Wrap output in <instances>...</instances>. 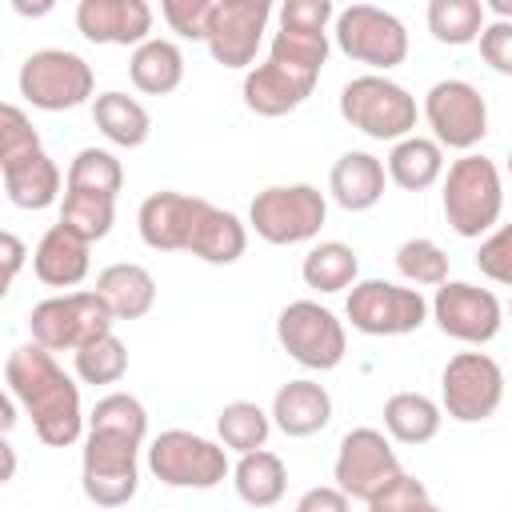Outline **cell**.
<instances>
[{
    "label": "cell",
    "instance_id": "obj_2",
    "mask_svg": "<svg viewBox=\"0 0 512 512\" xmlns=\"http://www.w3.org/2000/svg\"><path fill=\"white\" fill-rule=\"evenodd\" d=\"M136 228L152 252H192L204 264H236L248 248V224L236 212L172 188L140 204Z\"/></svg>",
    "mask_w": 512,
    "mask_h": 512
},
{
    "label": "cell",
    "instance_id": "obj_27",
    "mask_svg": "<svg viewBox=\"0 0 512 512\" xmlns=\"http://www.w3.org/2000/svg\"><path fill=\"white\" fill-rule=\"evenodd\" d=\"M388 180L404 192H424L444 176V148L432 136H404L388 152Z\"/></svg>",
    "mask_w": 512,
    "mask_h": 512
},
{
    "label": "cell",
    "instance_id": "obj_18",
    "mask_svg": "<svg viewBox=\"0 0 512 512\" xmlns=\"http://www.w3.org/2000/svg\"><path fill=\"white\" fill-rule=\"evenodd\" d=\"M268 20H272L268 0H216L204 36L212 60L224 68H248L264 44Z\"/></svg>",
    "mask_w": 512,
    "mask_h": 512
},
{
    "label": "cell",
    "instance_id": "obj_15",
    "mask_svg": "<svg viewBox=\"0 0 512 512\" xmlns=\"http://www.w3.org/2000/svg\"><path fill=\"white\" fill-rule=\"evenodd\" d=\"M424 120L432 128V140L440 148H456V152H472L484 136H488V100L480 96L476 84L448 76L436 80L424 92Z\"/></svg>",
    "mask_w": 512,
    "mask_h": 512
},
{
    "label": "cell",
    "instance_id": "obj_26",
    "mask_svg": "<svg viewBox=\"0 0 512 512\" xmlns=\"http://www.w3.org/2000/svg\"><path fill=\"white\" fill-rule=\"evenodd\" d=\"M232 488L248 508H272L288 492V468L276 452L256 448L232 464Z\"/></svg>",
    "mask_w": 512,
    "mask_h": 512
},
{
    "label": "cell",
    "instance_id": "obj_7",
    "mask_svg": "<svg viewBox=\"0 0 512 512\" xmlns=\"http://www.w3.org/2000/svg\"><path fill=\"white\" fill-rule=\"evenodd\" d=\"M328 220V200L316 184H268L248 204V228L276 248L308 244Z\"/></svg>",
    "mask_w": 512,
    "mask_h": 512
},
{
    "label": "cell",
    "instance_id": "obj_34",
    "mask_svg": "<svg viewBox=\"0 0 512 512\" xmlns=\"http://www.w3.org/2000/svg\"><path fill=\"white\" fill-rule=\"evenodd\" d=\"M72 368H76V380L84 384H116L128 372V348L116 332H104L72 352Z\"/></svg>",
    "mask_w": 512,
    "mask_h": 512
},
{
    "label": "cell",
    "instance_id": "obj_25",
    "mask_svg": "<svg viewBox=\"0 0 512 512\" xmlns=\"http://www.w3.org/2000/svg\"><path fill=\"white\" fill-rule=\"evenodd\" d=\"M128 76L144 96H168L180 88L184 80V52L176 40L152 36L140 48H132L128 56Z\"/></svg>",
    "mask_w": 512,
    "mask_h": 512
},
{
    "label": "cell",
    "instance_id": "obj_22",
    "mask_svg": "<svg viewBox=\"0 0 512 512\" xmlns=\"http://www.w3.org/2000/svg\"><path fill=\"white\" fill-rule=\"evenodd\" d=\"M384 184H388L384 160L372 156V152H360V148L344 152L332 164V172H328V192H332V200L344 212H368V208H376L384 200Z\"/></svg>",
    "mask_w": 512,
    "mask_h": 512
},
{
    "label": "cell",
    "instance_id": "obj_17",
    "mask_svg": "<svg viewBox=\"0 0 512 512\" xmlns=\"http://www.w3.org/2000/svg\"><path fill=\"white\" fill-rule=\"evenodd\" d=\"M400 460L392 452V440L380 428H352L344 432L332 464V480L348 500H372L392 476H400Z\"/></svg>",
    "mask_w": 512,
    "mask_h": 512
},
{
    "label": "cell",
    "instance_id": "obj_11",
    "mask_svg": "<svg viewBox=\"0 0 512 512\" xmlns=\"http://www.w3.org/2000/svg\"><path fill=\"white\" fill-rule=\"evenodd\" d=\"M112 324H116V316L92 288L48 296V300L32 304V316H28L32 344H40L48 352H76L88 340L112 332Z\"/></svg>",
    "mask_w": 512,
    "mask_h": 512
},
{
    "label": "cell",
    "instance_id": "obj_28",
    "mask_svg": "<svg viewBox=\"0 0 512 512\" xmlns=\"http://www.w3.org/2000/svg\"><path fill=\"white\" fill-rule=\"evenodd\" d=\"M440 420H444V408L424 392H396L384 400V432L396 444L416 448V444L436 440Z\"/></svg>",
    "mask_w": 512,
    "mask_h": 512
},
{
    "label": "cell",
    "instance_id": "obj_41",
    "mask_svg": "<svg viewBox=\"0 0 512 512\" xmlns=\"http://www.w3.org/2000/svg\"><path fill=\"white\" fill-rule=\"evenodd\" d=\"M476 44H480V60L492 72L512 76V24L508 20H488Z\"/></svg>",
    "mask_w": 512,
    "mask_h": 512
},
{
    "label": "cell",
    "instance_id": "obj_37",
    "mask_svg": "<svg viewBox=\"0 0 512 512\" xmlns=\"http://www.w3.org/2000/svg\"><path fill=\"white\" fill-rule=\"evenodd\" d=\"M476 268L480 276H488L492 284L512 288V224H496L480 248H476Z\"/></svg>",
    "mask_w": 512,
    "mask_h": 512
},
{
    "label": "cell",
    "instance_id": "obj_1",
    "mask_svg": "<svg viewBox=\"0 0 512 512\" xmlns=\"http://www.w3.org/2000/svg\"><path fill=\"white\" fill-rule=\"evenodd\" d=\"M280 28L272 36L268 60L248 68L244 76V108L256 116H288L296 112L328 64V24L336 20L332 0H284L280 4Z\"/></svg>",
    "mask_w": 512,
    "mask_h": 512
},
{
    "label": "cell",
    "instance_id": "obj_40",
    "mask_svg": "<svg viewBox=\"0 0 512 512\" xmlns=\"http://www.w3.org/2000/svg\"><path fill=\"white\" fill-rule=\"evenodd\" d=\"M420 500H428V488H424V480H416V476H408V472H400V476H392L372 500H368V512H408L412 504H420Z\"/></svg>",
    "mask_w": 512,
    "mask_h": 512
},
{
    "label": "cell",
    "instance_id": "obj_3",
    "mask_svg": "<svg viewBox=\"0 0 512 512\" xmlns=\"http://www.w3.org/2000/svg\"><path fill=\"white\" fill-rule=\"evenodd\" d=\"M8 396L32 420V432L48 448H72L84 436L80 384L56 364V352L40 344H20L4 360Z\"/></svg>",
    "mask_w": 512,
    "mask_h": 512
},
{
    "label": "cell",
    "instance_id": "obj_30",
    "mask_svg": "<svg viewBox=\"0 0 512 512\" xmlns=\"http://www.w3.org/2000/svg\"><path fill=\"white\" fill-rule=\"evenodd\" d=\"M360 276V256L352 244L344 240H320L308 248V256L300 260V280L312 288V292H344L352 288Z\"/></svg>",
    "mask_w": 512,
    "mask_h": 512
},
{
    "label": "cell",
    "instance_id": "obj_21",
    "mask_svg": "<svg viewBox=\"0 0 512 512\" xmlns=\"http://www.w3.org/2000/svg\"><path fill=\"white\" fill-rule=\"evenodd\" d=\"M0 180H4V192L16 208L24 212H40V208H52L60 200V188H68V176L60 172V164L36 148L20 160H8L0 164Z\"/></svg>",
    "mask_w": 512,
    "mask_h": 512
},
{
    "label": "cell",
    "instance_id": "obj_33",
    "mask_svg": "<svg viewBox=\"0 0 512 512\" xmlns=\"http://www.w3.org/2000/svg\"><path fill=\"white\" fill-rule=\"evenodd\" d=\"M60 224L72 228L76 236H84L88 244L104 240L116 224V200L112 196H96V192H76V188H64V200H60Z\"/></svg>",
    "mask_w": 512,
    "mask_h": 512
},
{
    "label": "cell",
    "instance_id": "obj_32",
    "mask_svg": "<svg viewBox=\"0 0 512 512\" xmlns=\"http://www.w3.org/2000/svg\"><path fill=\"white\" fill-rule=\"evenodd\" d=\"M216 432H220V444L236 456L244 452H256L268 444V432H272V412H264L260 404L252 400H232L216 412Z\"/></svg>",
    "mask_w": 512,
    "mask_h": 512
},
{
    "label": "cell",
    "instance_id": "obj_39",
    "mask_svg": "<svg viewBox=\"0 0 512 512\" xmlns=\"http://www.w3.org/2000/svg\"><path fill=\"white\" fill-rule=\"evenodd\" d=\"M216 0H164L160 16L168 20V28L184 40H204L208 36V20H212Z\"/></svg>",
    "mask_w": 512,
    "mask_h": 512
},
{
    "label": "cell",
    "instance_id": "obj_29",
    "mask_svg": "<svg viewBox=\"0 0 512 512\" xmlns=\"http://www.w3.org/2000/svg\"><path fill=\"white\" fill-rule=\"evenodd\" d=\"M92 124L112 140L116 148H140L152 136V116L148 108L128 96V92H100L92 100Z\"/></svg>",
    "mask_w": 512,
    "mask_h": 512
},
{
    "label": "cell",
    "instance_id": "obj_42",
    "mask_svg": "<svg viewBox=\"0 0 512 512\" xmlns=\"http://www.w3.org/2000/svg\"><path fill=\"white\" fill-rule=\"evenodd\" d=\"M296 512H352V500L336 484H320L296 500Z\"/></svg>",
    "mask_w": 512,
    "mask_h": 512
},
{
    "label": "cell",
    "instance_id": "obj_12",
    "mask_svg": "<svg viewBox=\"0 0 512 512\" xmlns=\"http://www.w3.org/2000/svg\"><path fill=\"white\" fill-rule=\"evenodd\" d=\"M276 340L308 372H332V368H340V360L348 352L344 324L320 300H292V304H284L280 316H276Z\"/></svg>",
    "mask_w": 512,
    "mask_h": 512
},
{
    "label": "cell",
    "instance_id": "obj_5",
    "mask_svg": "<svg viewBox=\"0 0 512 512\" xmlns=\"http://www.w3.org/2000/svg\"><path fill=\"white\" fill-rule=\"evenodd\" d=\"M140 444L116 428H88L80 452V488L96 508H124L140 492Z\"/></svg>",
    "mask_w": 512,
    "mask_h": 512
},
{
    "label": "cell",
    "instance_id": "obj_45",
    "mask_svg": "<svg viewBox=\"0 0 512 512\" xmlns=\"http://www.w3.org/2000/svg\"><path fill=\"white\" fill-rule=\"evenodd\" d=\"M4 480H12V472H16V452H12V444H4Z\"/></svg>",
    "mask_w": 512,
    "mask_h": 512
},
{
    "label": "cell",
    "instance_id": "obj_47",
    "mask_svg": "<svg viewBox=\"0 0 512 512\" xmlns=\"http://www.w3.org/2000/svg\"><path fill=\"white\" fill-rule=\"evenodd\" d=\"M508 172H512V152H508Z\"/></svg>",
    "mask_w": 512,
    "mask_h": 512
},
{
    "label": "cell",
    "instance_id": "obj_13",
    "mask_svg": "<svg viewBox=\"0 0 512 512\" xmlns=\"http://www.w3.org/2000/svg\"><path fill=\"white\" fill-rule=\"evenodd\" d=\"M344 316L364 336H408L424 328V320L432 316V304L420 296V288H408V284L356 280L344 300Z\"/></svg>",
    "mask_w": 512,
    "mask_h": 512
},
{
    "label": "cell",
    "instance_id": "obj_35",
    "mask_svg": "<svg viewBox=\"0 0 512 512\" xmlns=\"http://www.w3.org/2000/svg\"><path fill=\"white\" fill-rule=\"evenodd\" d=\"M68 188L116 200V192L124 188V164L108 148H80L68 164Z\"/></svg>",
    "mask_w": 512,
    "mask_h": 512
},
{
    "label": "cell",
    "instance_id": "obj_8",
    "mask_svg": "<svg viewBox=\"0 0 512 512\" xmlns=\"http://www.w3.org/2000/svg\"><path fill=\"white\" fill-rule=\"evenodd\" d=\"M148 472L168 488L208 492L232 476V464H228L224 444H216L200 432H188V428H164L148 444Z\"/></svg>",
    "mask_w": 512,
    "mask_h": 512
},
{
    "label": "cell",
    "instance_id": "obj_38",
    "mask_svg": "<svg viewBox=\"0 0 512 512\" xmlns=\"http://www.w3.org/2000/svg\"><path fill=\"white\" fill-rule=\"evenodd\" d=\"M36 148H44V144H40V132L32 128V120L24 116V108L4 104L0 108V164L20 160V156H28Z\"/></svg>",
    "mask_w": 512,
    "mask_h": 512
},
{
    "label": "cell",
    "instance_id": "obj_36",
    "mask_svg": "<svg viewBox=\"0 0 512 512\" xmlns=\"http://www.w3.org/2000/svg\"><path fill=\"white\" fill-rule=\"evenodd\" d=\"M396 272L412 288H440L448 280V252L428 236H412L396 248Z\"/></svg>",
    "mask_w": 512,
    "mask_h": 512
},
{
    "label": "cell",
    "instance_id": "obj_6",
    "mask_svg": "<svg viewBox=\"0 0 512 512\" xmlns=\"http://www.w3.org/2000/svg\"><path fill=\"white\" fill-rule=\"evenodd\" d=\"M340 116H344V124H352L368 140H392L396 144V140L412 136L420 108H416V96L404 84H396L392 76L364 72L340 88Z\"/></svg>",
    "mask_w": 512,
    "mask_h": 512
},
{
    "label": "cell",
    "instance_id": "obj_46",
    "mask_svg": "<svg viewBox=\"0 0 512 512\" xmlns=\"http://www.w3.org/2000/svg\"><path fill=\"white\" fill-rule=\"evenodd\" d=\"M408 512H440V508H436V504H432V500H420V504H412V508H408Z\"/></svg>",
    "mask_w": 512,
    "mask_h": 512
},
{
    "label": "cell",
    "instance_id": "obj_14",
    "mask_svg": "<svg viewBox=\"0 0 512 512\" xmlns=\"http://www.w3.org/2000/svg\"><path fill=\"white\" fill-rule=\"evenodd\" d=\"M504 400V368L488 352H456L440 372V408L456 424L496 416Z\"/></svg>",
    "mask_w": 512,
    "mask_h": 512
},
{
    "label": "cell",
    "instance_id": "obj_44",
    "mask_svg": "<svg viewBox=\"0 0 512 512\" xmlns=\"http://www.w3.org/2000/svg\"><path fill=\"white\" fill-rule=\"evenodd\" d=\"M484 12H492L496 20H508V24H512V0H488Z\"/></svg>",
    "mask_w": 512,
    "mask_h": 512
},
{
    "label": "cell",
    "instance_id": "obj_48",
    "mask_svg": "<svg viewBox=\"0 0 512 512\" xmlns=\"http://www.w3.org/2000/svg\"><path fill=\"white\" fill-rule=\"evenodd\" d=\"M508 320H512V304H508Z\"/></svg>",
    "mask_w": 512,
    "mask_h": 512
},
{
    "label": "cell",
    "instance_id": "obj_10",
    "mask_svg": "<svg viewBox=\"0 0 512 512\" xmlns=\"http://www.w3.org/2000/svg\"><path fill=\"white\" fill-rule=\"evenodd\" d=\"M332 40H336V48L348 60L368 64L380 76H388L408 56V28H404V20L392 16L388 8H376V4H348V8H340L336 20H332Z\"/></svg>",
    "mask_w": 512,
    "mask_h": 512
},
{
    "label": "cell",
    "instance_id": "obj_20",
    "mask_svg": "<svg viewBox=\"0 0 512 512\" xmlns=\"http://www.w3.org/2000/svg\"><path fill=\"white\" fill-rule=\"evenodd\" d=\"M92 268V244L64 228L60 220L32 248V272L44 288H76Z\"/></svg>",
    "mask_w": 512,
    "mask_h": 512
},
{
    "label": "cell",
    "instance_id": "obj_24",
    "mask_svg": "<svg viewBox=\"0 0 512 512\" xmlns=\"http://www.w3.org/2000/svg\"><path fill=\"white\" fill-rule=\"evenodd\" d=\"M108 312L116 320H140L156 308V276L144 268V264H108L100 276H96V288H92Z\"/></svg>",
    "mask_w": 512,
    "mask_h": 512
},
{
    "label": "cell",
    "instance_id": "obj_16",
    "mask_svg": "<svg viewBox=\"0 0 512 512\" xmlns=\"http://www.w3.org/2000/svg\"><path fill=\"white\" fill-rule=\"evenodd\" d=\"M432 320L444 336L480 348L504 328V304L492 288H480L472 280H444L432 296Z\"/></svg>",
    "mask_w": 512,
    "mask_h": 512
},
{
    "label": "cell",
    "instance_id": "obj_4",
    "mask_svg": "<svg viewBox=\"0 0 512 512\" xmlns=\"http://www.w3.org/2000/svg\"><path fill=\"white\" fill-rule=\"evenodd\" d=\"M444 220L456 236L464 240H480L500 224L504 212V180L496 160L480 156V152H464L460 160L448 164L444 176Z\"/></svg>",
    "mask_w": 512,
    "mask_h": 512
},
{
    "label": "cell",
    "instance_id": "obj_19",
    "mask_svg": "<svg viewBox=\"0 0 512 512\" xmlns=\"http://www.w3.org/2000/svg\"><path fill=\"white\" fill-rule=\"evenodd\" d=\"M76 32L88 44L140 48L144 40H152V8L144 0H80Z\"/></svg>",
    "mask_w": 512,
    "mask_h": 512
},
{
    "label": "cell",
    "instance_id": "obj_31",
    "mask_svg": "<svg viewBox=\"0 0 512 512\" xmlns=\"http://www.w3.org/2000/svg\"><path fill=\"white\" fill-rule=\"evenodd\" d=\"M488 24V12L480 0H432L428 4V32L436 44L464 48L476 44Z\"/></svg>",
    "mask_w": 512,
    "mask_h": 512
},
{
    "label": "cell",
    "instance_id": "obj_23",
    "mask_svg": "<svg viewBox=\"0 0 512 512\" xmlns=\"http://www.w3.org/2000/svg\"><path fill=\"white\" fill-rule=\"evenodd\" d=\"M332 420V396L324 384L316 380H288L276 388L272 396V424L292 436V440H304V436H316L324 432Z\"/></svg>",
    "mask_w": 512,
    "mask_h": 512
},
{
    "label": "cell",
    "instance_id": "obj_9",
    "mask_svg": "<svg viewBox=\"0 0 512 512\" xmlns=\"http://www.w3.org/2000/svg\"><path fill=\"white\" fill-rule=\"evenodd\" d=\"M20 96L40 112H68L96 100V72L80 52L68 48H40L20 64L16 76Z\"/></svg>",
    "mask_w": 512,
    "mask_h": 512
},
{
    "label": "cell",
    "instance_id": "obj_43",
    "mask_svg": "<svg viewBox=\"0 0 512 512\" xmlns=\"http://www.w3.org/2000/svg\"><path fill=\"white\" fill-rule=\"evenodd\" d=\"M0 252H4V288H12L16 272L24 268V256H28V248H24V240H20L16 232H4V236H0Z\"/></svg>",
    "mask_w": 512,
    "mask_h": 512
}]
</instances>
